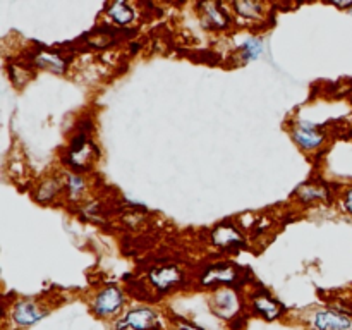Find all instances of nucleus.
I'll use <instances>...</instances> for the list:
<instances>
[{"instance_id": "obj_12", "label": "nucleus", "mask_w": 352, "mask_h": 330, "mask_svg": "<svg viewBox=\"0 0 352 330\" xmlns=\"http://www.w3.org/2000/svg\"><path fill=\"white\" fill-rule=\"evenodd\" d=\"M287 131L296 146L305 153H315L316 150H322L323 144L327 143V134L320 129V126H316L315 122H309V120L291 122Z\"/></svg>"}, {"instance_id": "obj_8", "label": "nucleus", "mask_w": 352, "mask_h": 330, "mask_svg": "<svg viewBox=\"0 0 352 330\" xmlns=\"http://www.w3.org/2000/svg\"><path fill=\"white\" fill-rule=\"evenodd\" d=\"M248 313L251 316L265 320V322H275V320L284 318L287 308L284 302H280V299L272 296L270 291L260 287L253 289L248 294Z\"/></svg>"}, {"instance_id": "obj_19", "label": "nucleus", "mask_w": 352, "mask_h": 330, "mask_svg": "<svg viewBox=\"0 0 352 330\" xmlns=\"http://www.w3.org/2000/svg\"><path fill=\"white\" fill-rule=\"evenodd\" d=\"M263 52H265L263 40L258 36H251V38H246V40L239 45L236 57L239 58L241 64H250V62L260 58L261 55H263Z\"/></svg>"}, {"instance_id": "obj_20", "label": "nucleus", "mask_w": 352, "mask_h": 330, "mask_svg": "<svg viewBox=\"0 0 352 330\" xmlns=\"http://www.w3.org/2000/svg\"><path fill=\"white\" fill-rule=\"evenodd\" d=\"M33 71V65L28 62V64L19 65V64H10L7 67V72H9V79L12 81V85L16 86H24L31 79L30 72Z\"/></svg>"}, {"instance_id": "obj_9", "label": "nucleus", "mask_w": 352, "mask_h": 330, "mask_svg": "<svg viewBox=\"0 0 352 330\" xmlns=\"http://www.w3.org/2000/svg\"><path fill=\"white\" fill-rule=\"evenodd\" d=\"M210 243L223 253H237L246 250L248 239L244 230L232 220H223L210 230Z\"/></svg>"}, {"instance_id": "obj_11", "label": "nucleus", "mask_w": 352, "mask_h": 330, "mask_svg": "<svg viewBox=\"0 0 352 330\" xmlns=\"http://www.w3.org/2000/svg\"><path fill=\"white\" fill-rule=\"evenodd\" d=\"M306 323L311 330H352V316L333 305L311 309L306 315Z\"/></svg>"}, {"instance_id": "obj_17", "label": "nucleus", "mask_w": 352, "mask_h": 330, "mask_svg": "<svg viewBox=\"0 0 352 330\" xmlns=\"http://www.w3.org/2000/svg\"><path fill=\"white\" fill-rule=\"evenodd\" d=\"M103 14H105L107 19H109L110 23L117 24V26H122V28L133 24L138 17L134 7L131 6L129 2H122V0H119V2L105 3Z\"/></svg>"}, {"instance_id": "obj_15", "label": "nucleus", "mask_w": 352, "mask_h": 330, "mask_svg": "<svg viewBox=\"0 0 352 330\" xmlns=\"http://www.w3.org/2000/svg\"><path fill=\"white\" fill-rule=\"evenodd\" d=\"M64 175L50 174L36 182V186H34L33 191H31V196H33L34 201L40 203V205H52V203H54L58 196L64 195Z\"/></svg>"}, {"instance_id": "obj_26", "label": "nucleus", "mask_w": 352, "mask_h": 330, "mask_svg": "<svg viewBox=\"0 0 352 330\" xmlns=\"http://www.w3.org/2000/svg\"><path fill=\"white\" fill-rule=\"evenodd\" d=\"M351 100H352V98H351Z\"/></svg>"}, {"instance_id": "obj_3", "label": "nucleus", "mask_w": 352, "mask_h": 330, "mask_svg": "<svg viewBox=\"0 0 352 330\" xmlns=\"http://www.w3.org/2000/svg\"><path fill=\"white\" fill-rule=\"evenodd\" d=\"M127 292L117 284H105L89 298L88 308L98 320H117L124 315Z\"/></svg>"}, {"instance_id": "obj_2", "label": "nucleus", "mask_w": 352, "mask_h": 330, "mask_svg": "<svg viewBox=\"0 0 352 330\" xmlns=\"http://www.w3.org/2000/svg\"><path fill=\"white\" fill-rule=\"evenodd\" d=\"M248 282V270L230 260L215 261L203 268L198 274V285L210 292L222 287L241 289Z\"/></svg>"}, {"instance_id": "obj_6", "label": "nucleus", "mask_w": 352, "mask_h": 330, "mask_svg": "<svg viewBox=\"0 0 352 330\" xmlns=\"http://www.w3.org/2000/svg\"><path fill=\"white\" fill-rule=\"evenodd\" d=\"M208 308L213 316H217V318L226 323L248 311V306L244 305L239 289L234 287H222L210 292Z\"/></svg>"}, {"instance_id": "obj_14", "label": "nucleus", "mask_w": 352, "mask_h": 330, "mask_svg": "<svg viewBox=\"0 0 352 330\" xmlns=\"http://www.w3.org/2000/svg\"><path fill=\"white\" fill-rule=\"evenodd\" d=\"M292 198L299 203V205H332L336 199V192H333L332 186L323 179H309V181L302 182L294 189Z\"/></svg>"}, {"instance_id": "obj_4", "label": "nucleus", "mask_w": 352, "mask_h": 330, "mask_svg": "<svg viewBox=\"0 0 352 330\" xmlns=\"http://www.w3.org/2000/svg\"><path fill=\"white\" fill-rule=\"evenodd\" d=\"M52 308L38 298H17L6 302V318L10 320L17 330H26L38 325L50 315Z\"/></svg>"}, {"instance_id": "obj_16", "label": "nucleus", "mask_w": 352, "mask_h": 330, "mask_svg": "<svg viewBox=\"0 0 352 330\" xmlns=\"http://www.w3.org/2000/svg\"><path fill=\"white\" fill-rule=\"evenodd\" d=\"M230 10L234 12V16L239 17V19L246 21V23H261V21L267 19L268 6L261 2H251V0H243V2H232L229 3Z\"/></svg>"}, {"instance_id": "obj_7", "label": "nucleus", "mask_w": 352, "mask_h": 330, "mask_svg": "<svg viewBox=\"0 0 352 330\" xmlns=\"http://www.w3.org/2000/svg\"><path fill=\"white\" fill-rule=\"evenodd\" d=\"M165 322L155 306L138 305L127 308L120 318L116 320V330H162Z\"/></svg>"}, {"instance_id": "obj_23", "label": "nucleus", "mask_w": 352, "mask_h": 330, "mask_svg": "<svg viewBox=\"0 0 352 330\" xmlns=\"http://www.w3.org/2000/svg\"><path fill=\"white\" fill-rule=\"evenodd\" d=\"M248 318H250V313H243V315L236 316L234 320H230L229 323H227V327H229V330H246L248 327Z\"/></svg>"}, {"instance_id": "obj_21", "label": "nucleus", "mask_w": 352, "mask_h": 330, "mask_svg": "<svg viewBox=\"0 0 352 330\" xmlns=\"http://www.w3.org/2000/svg\"><path fill=\"white\" fill-rule=\"evenodd\" d=\"M168 327H170V330H205L201 325L181 315L168 316Z\"/></svg>"}, {"instance_id": "obj_13", "label": "nucleus", "mask_w": 352, "mask_h": 330, "mask_svg": "<svg viewBox=\"0 0 352 330\" xmlns=\"http://www.w3.org/2000/svg\"><path fill=\"white\" fill-rule=\"evenodd\" d=\"M28 62L38 71L64 76L69 71V65H71V57L62 50H57V48L36 47L28 57Z\"/></svg>"}, {"instance_id": "obj_25", "label": "nucleus", "mask_w": 352, "mask_h": 330, "mask_svg": "<svg viewBox=\"0 0 352 330\" xmlns=\"http://www.w3.org/2000/svg\"><path fill=\"white\" fill-rule=\"evenodd\" d=\"M351 14H352V9H351Z\"/></svg>"}, {"instance_id": "obj_24", "label": "nucleus", "mask_w": 352, "mask_h": 330, "mask_svg": "<svg viewBox=\"0 0 352 330\" xmlns=\"http://www.w3.org/2000/svg\"><path fill=\"white\" fill-rule=\"evenodd\" d=\"M140 48H141V45H140V43H134V41H133V43H131V50H133V52L140 50Z\"/></svg>"}, {"instance_id": "obj_22", "label": "nucleus", "mask_w": 352, "mask_h": 330, "mask_svg": "<svg viewBox=\"0 0 352 330\" xmlns=\"http://www.w3.org/2000/svg\"><path fill=\"white\" fill-rule=\"evenodd\" d=\"M340 206L347 215L352 217V184L340 192Z\"/></svg>"}, {"instance_id": "obj_1", "label": "nucleus", "mask_w": 352, "mask_h": 330, "mask_svg": "<svg viewBox=\"0 0 352 330\" xmlns=\"http://www.w3.org/2000/svg\"><path fill=\"white\" fill-rule=\"evenodd\" d=\"M76 133L69 138L67 146L62 153V162L72 172L86 174L98 162L100 148L91 138L93 122L89 119L79 120Z\"/></svg>"}, {"instance_id": "obj_10", "label": "nucleus", "mask_w": 352, "mask_h": 330, "mask_svg": "<svg viewBox=\"0 0 352 330\" xmlns=\"http://www.w3.org/2000/svg\"><path fill=\"white\" fill-rule=\"evenodd\" d=\"M198 19L203 30L206 31H227L232 26L234 14L227 3L222 2H198L195 6Z\"/></svg>"}, {"instance_id": "obj_5", "label": "nucleus", "mask_w": 352, "mask_h": 330, "mask_svg": "<svg viewBox=\"0 0 352 330\" xmlns=\"http://www.w3.org/2000/svg\"><path fill=\"white\" fill-rule=\"evenodd\" d=\"M144 278H146L151 291L158 292L162 296H167L175 291H181L184 287L186 282H188V274L179 265L160 263L148 268Z\"/></svg>"}, {"instance_id": "obj_18", "label": "nucleus", "mask_w": 352, "mask_h": 330, "mask_svg": "<svg viewBox=\"0 0 352 330\" xmlns=\"http://www.w3.org/2000/svg\"><path fill=\"white\" fill-rule=\"evenodd\" d=\"M64 184H65V196L69 201H81L89 189V182L86 179V174L67 170L64 172Z\"/></svg>"}]
</instances>
